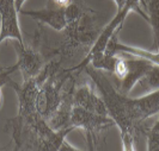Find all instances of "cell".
<instances>
[{"instance_id": "12", "label": "cell", "mask_w": 159, "mask_h": 151, "mask_svg": "<svg viewBox=\"0 0 159 151\" xmlns=\"http://www.w3.org/2000/svg\"><path fill=\"white\" fill-rule=\"evenodd\" d=\"M52 1H54V4L59 7H65L71 2V0H52Z\"/></svg>"}, {"instance_id": "11", "label": "cell", "mask_w": 159, "mask_h": 151, "mask_svg": "<svg viewBox=\"0 0 159 151\" xmlns=\"http://www.w3.org/2000/svg\"><path fill=\"white\" fill-rule=\"evenodd\" d=\"M79 149L78 148H75V146H73L72 144L67 143V141L65 139L62 144H61V148H60V151H78Z\"/></svg>"}, {"instance_id": "6", "label": "cell", "mask_w": 159, "mask_h": 151, "mask_svg": "<svg viewBox=\"0 0 159 151\" xmlns=\"http://www.w3.org/2000/svg\"><path fill=\"white\" fill-rule=\"evenodd\" d=\"M73 106H78L101 115H109L103 98L99 95L96 87H92L89 82L75 86L73 92Z\"/></svg>"}, {"instance_id": "1", "label": "cell", "mask_w": 159, "mask_h": 151, "mask_svg": "<svg viewBox=\"0 0 159 151\" xmlns=\"http://www.w3.org/2000/svg\"><path fill=\"white\" fill-rule=\"evenodd\" d=\"M85 70L97 92L103 98L109 117L115 121V125L119 126L123 150H136V142H139L143 136L146 137L147 131L138 126L130 118L126 103L127 95L120 92L116 86L107 78L103 70L96 69L90 64L85 67Z\"/></svg>"}, {"instance_id": "8", "label": "cell", "mask_w": 159, "mask_h": 151, "mask_svg": "<svg viewBox=\"0 0 159 151\" xmlns=\"http://www.w3.org/2000/svg\"><path fill=\"white\" fill-rule=\"evenodd\" d=\"M143 11L148 17V23L151 24L153 42L151 51H159V0H143Z\"/></svg>"}, {"instance_id": "15", "label": "cell", "mask_w": 159, "mask_h": 151, "mask_svg": "<svg viewBox=\"0 0 159 151\" xmlns=\"http://www.w3.org/2000/svg\"><path fill=\"white\" fill-rule=\"evenodd\" d=\"M158 121H159V117H158Z\"/></svg>"}, {"instance_id": "3", "label": "cell", "mask_w": 159, "mask_h": 151, "mask_svg": "<svg viewBox=\"0 0 159 151\" xmlns=\"http://www.w3.org/2000/svg\"><path fill=\"white\" fill-rule=\"evenodd\" d=\"M126 103L132 120L139 127L147 130L146 120L153 115H159V89L140 98H129L127 95Z\"/></svg>"}, {"instance_id": "5", "label": "cell", "mask_w": 159, "mask_h": 151, "mask_svg": "<svg viewBox=\"0 0 159 151\" xmlns=\"http://www.w3.org/2000/svg\"><path fill=\"white\" fill-rule=\"evenodd\" d=\"M16 52L18 58L15 65L17 70H19L22 74L23 81L36 78L46 65L43 56L36 49L28 48L25 44L17 42Z\"/></svg>"}, {"instance_id": "14", "label": "cell", "mask_w": 159, "mask_h": 151, "mask_svg": "<svg viewBox=\"0 0 159 151\" xmlns=\"http://www.w3.org/2000/svg\"><path fill=\"white\" fill-rule=\"evenodd\" d=\"M26 0H16V6H17V10H18V12L22 10V7H23L24 2H25Z\"/></svg>"}, {"instance_id": "4", "label": "cell", "mask_w": 159, "mask_h": 151, "mask_svg": "<svg viewBox=\"0 0 159 151\" xmlns=\"http://www.w3.org/2000/svg\"><path fill=\"white\" fill-rule=\"evenodd\" d=\"M18 13L16 0H0V44L6 40L24 44Z\"/></svg>"}, {"instance_id": "10", "label": "cell", "mask_w": 159, "mask_h": 151, "mask_svg": "<svg viewBox=\"0 0 159 151\" xmlns=\"http://www.w3.org/2000/svg\"><path fill=\"white\" fill-rule=\"evenodd\" d=\"M146 149L148 151H159V121L148 126L146 132Z\"/></svg>"}, {"instance_id": "7", "label": "cell", "mask_w": 159, "mask_h": 151, "mask_svg": "<svg viewBox=\"0 0 159 151\" xmlns=\"http://www.w3.org/2000/svg\"><path fill=\"white\" fill-rule=\"evenodd\" d=\"M19 13L31 17L32 19L40 22L42 24L48 25L49 27H52L57 32H62L67 26L65 7H59V6L56 8L48 7L46 10H39V11H24L22 8Z\"/></svg>"}, {"instance_id": "2", "label": "cell", "mask_w": 159, "mask_h": 151, "mask_svg": "<svg viewBox=\"0 0 159 151\" xmlns=\"http://www.w3.org/2000/svg\"><path fill=\"white\" fill-rule=\"evenodd\" d=\"M71 125L74 128H81L85 131L89 149L93 150L98 135L114 126L115 121L109 115H101L78 106H73L71 113Z\"/></svg>"}, {"instance_id": "13", "label": "cell", "mask_w": 159, "mask_h": 151, "mask_svg": "<svg viewBox=\"0 0 159 151\" xmlns=\"http://www.w3.org/2000/svg\"><path fill=\"white\" fill-rule=\"evenodd\" d=\"M114 1H115L116 6H117V10H120V8H122L125 6V4H126L127 0H114Z\"/></svg>"}, {"instance_id": "9", "label": "cell", "mask_w": 159, "mask_h": 151, "mask_svg": "<svg viewBox=\"0 0 159 151\" xmlns=\"http://www.w3.org/2000/svg\"><path fill=\"white\" fill-rule=\"evenodd\" d=\"M140 87L147 93L159 89V64L153 63L148 72L145 74L143 79L138 82Z\"/></svg>"}]
</instances>
